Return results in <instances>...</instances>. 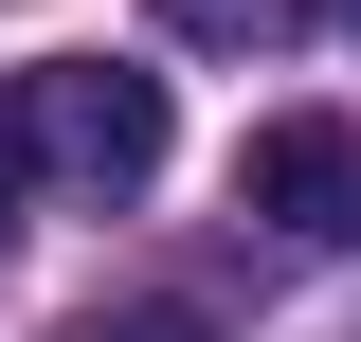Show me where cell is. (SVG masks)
I'll return each mask as SVG.
<instances>
[{
	"instance_id": "cell-4",
	"label": "cell",
	"mask_w": 361,
	"mask_h": 342,
	"mask_svg": "<svg viewBox=\"0 0 361 342\" xmlns=\"http://www.w3.org/2000/svg\"><path fill=\"white\" fill-rule=\"evenodd\" d=\"M54 342H217L199 306H90V324H54Z\"/></svg>"
},
{
	"instance_id": "cell-6",
	"label": "cell",
	"mask_w": 361,
	"mask_h": 342,
	"mask_svg": "<svg viewBox=\"0 0 361 342\" xmlns=\"http://www.w3.org/2000/svg\"><path fill=\"white\" fill-rule=\"evenodd\" d=\"M343 18H361V0H343Z\"/></svg>"
},
{
	"instance_id": "cell-5",
	"label": "cell",
	"mask_w": 361,
	"mask_h": 342,
	"mask_svg": "<svg viewBox=\"0 0 361 342\" xmlns=\"http://www.w3.org/2000/svg\"><path fill=\"white\" fill-rule=\"evenodd\" d=\"M0 234H18V108H0Z\"/></svg>"
},
{
	"instance_id": "cell-3",
	"label": "cell",
	"mask_w": 361,
	"mask_h": 342,
	"mask_svg": "<svg viewBox=\"0 0 361 342\" xmlns=\"http://www.w3.org/2000/svg\"><path fill=\"white\" fill-rule=\"evenodd\" d=\"M307 18V0H163V37H199V54H271Z\"/></svg>"
},
{
	"instance_id": "cell-2",
	"label": "cell",
	"mask_w": 361,
	"mask_h": 342,
	"mask_svg": "<svg viewBox=\"0 0 361 342\" xmlns=\"http://www.w3.org/2000/svg\"><path fill=\"white\" fill-rule=\"evenodd\" d=\"M235 216H271L289 253H361V127L343 108H271L235 144Z\"/></svg>"
},
{
	"instance_id": "cell-1",
	"label": "cell",
	"mask_w": 361,
	"mask_h": 342,
	"mask_svg": "<svg viewBox=\"0 0 361 342\" xmlns=\"http://www.w3.org/2000/svg\"><path fill=\"white\" fill-rule=\"evenodd\" d=\"M0 108H18V163H54L73 198H145L163 144H180L163 127V72H109V54H54V72H18Z\"/></svg>"
}]
</instances>
